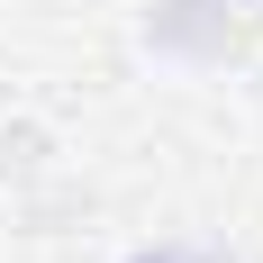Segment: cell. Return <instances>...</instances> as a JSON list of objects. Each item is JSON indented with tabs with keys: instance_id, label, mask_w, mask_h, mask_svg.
<instances>
[{
	"instance_id": "6da1fadb",
	"label": "cell",
	"mask_w": 263,
	"mask_h": 263,
	"mask_svg": "<svg viewBox=\"0 0 263 263\" xmlns=\"http://www.w3.org/2000/svg\"><path fill=\"white\" fill-rule=\"evenodd\" d=\"M145 46L163 64H227L236 54V9L227 0H155L145 9Z\"/></svg>"
},
{
	"instance_id": "7a4b0ae2",
	"label": "cell",
	"mask_w": 263,
	"mask_h": 263,
	"mask_svg": "<svg viewBox=\"0 0 263 263\" xmlns=\"http://www.w3.org/2000/svg\"><path fill=\"white\" fill-rule=\"evenodd\" d=\"M182 263H254V254H236V245H182Z\"/></svg>"
},
{
	"instance_id": "3957f363",
	"label": "cell",
	"mask_w": 263,
	"mask_h": 263,
	"mask_svg": "<svg viewBox=\"0 0 263 263\" xmlns=\"http://www.w3.org/2000/svg\"><path fill=\"white\" fill-rule=\"evenodd\" d=\"M118 263H182V245H136V254H118Z\"/></svg>"
}]
</instances>
